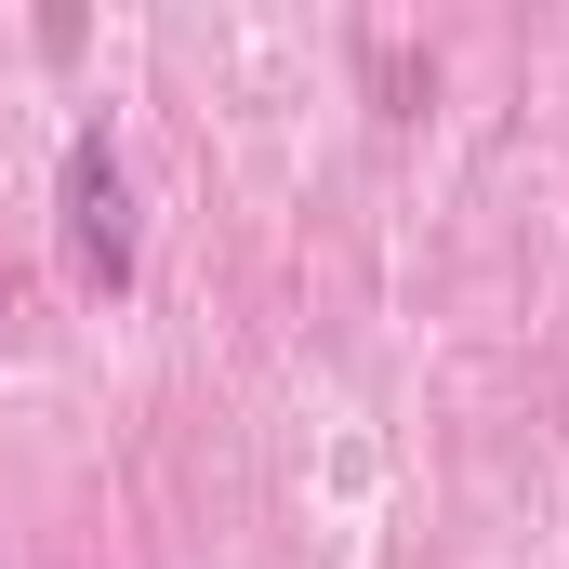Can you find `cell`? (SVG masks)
I'll list each match as a JSON object with an SVG mask.
<instances>
[{
	"mask_svg": "<svg viewBox=\"0 0 569 569\" xmlns=\"http://www.w3.org/2000/svg\"><path fill=\"white\" fill-rule=\"evenodd\" d=\"M67 252H80V279H133V186H120V159H107V133L67 146Z\"/></svg>",
	"mask_w": 569,
	"mask_h": 569,
	"instance_id": "obj_1",
	"label": "cell"
}]
</instances>
